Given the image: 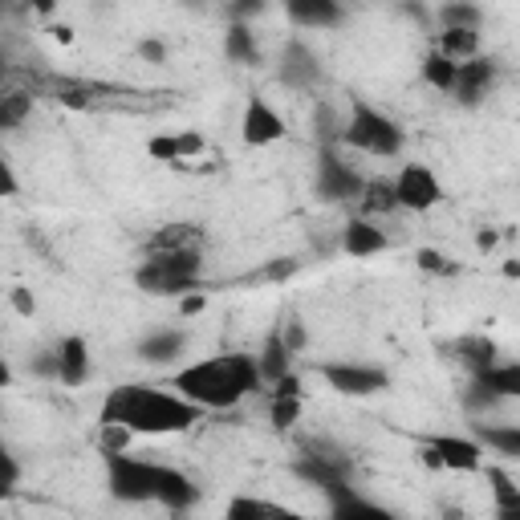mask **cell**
<instances>
[{"instance_id":"cb8c5ba5","label":"cell","mask_w":520,"mask_h":520,"mask_svg":"<svg viewBox=\"0 0 520 520\" xmlns=\"http://www.w3.org/2000/svg\"><path fill=\"white\" fill-rule=\"evenodd\" d=\"M204 232L195 224H167L147 236V252H175V248H200Z\"/></svg>"},{"instance_id":"9c48e42d","label":"cell","mask_w":520,"mask_h":520,"mask_svg":"<svg viewBox=\"0 0 520 520\" xmlns=\"http://www.w3.org/2000/svg\"><path fill=\"white\" fill-rule=\"evenodd\" d=\"M395 191H399V204H403L407 212H431V208L443 200V183H439L435 171L423 167V163H407V167L399 171V179H395Z\"/></svg>"},{"instance_id":"7a4b0ae2","label":"cell","mask_w":520,"mask_h":520,"mask_svg":"<svg viewBox=\"0 0 520 520\" xmlns=\"http://www.w3.org/2000/svg\"><path fill=\"white\" fill-rule=\"evenodd\" d=\"M265 382V374H260V358L252 354H220V358H204L195 366H183L171 386L179 390L183 399L200 403L204 411H228L236 407L244 395H252V390Z\"/></svg>"},{"instance_id":"bcb514c9","label":"cell","mask_w":520,"mask_h":520,"mask_svg":"<svg viewBox=\"0 0 520 520\" xmlns=\"http://www.w3.org/2000/svg\"><path fill=\"white\" fill-rule=\"evenodd\" d=\"M33 370H37V374H45V378H57V350H53V354H37Z\"/></svg>"},{"instance_id":"8d00e7d4","label":"cell","mask_w":520,"mask_h":520,"mask_svg":"<svg viewBox=\"0 0 520 520\" xmlns=\"http://www.w3.org/2000/svg\"><path fill=\"white\" fill-rule=\"evenodd\" d=\"M147 155L155 159V163H179V139L175 135H155L151 143H147Z\"/></svg>"},{"instance_id":"ee69618b","label":"cell","mask_w":520,"mask_h":520,"mask_svg":"<svg viewBox=\"0 0 520 520\" xmlns=\"http://www.w3.org/2000/svg\"><path fill=\"white\" fill-rule=\"evenodd\" d=\"M139 57H143V61L163 65V61H167V45H163V41H155V37H147V41H139Z\"/></svg>"},{"instance_id":"74e56055","label":"cell","mask_w":520,"mask_h":520,"mask_svg":"<svg viewBox=\"0 0 520 520\" xmlns=\"http://www.w3.org/2000/svg\"><path fill=\"white\" fill-rule=\"evenodd\" d=\"M281 338H285V346H289L293 354H301V350L309 346V334H305V321H301L297 313L281 321Z\"/></svg>"},{"instance_id":"e0dca14e","label":"cell","mask_w":520,"mask_h":520,"mask_svg":"<svg viewBox=\"0 0 520 520\" xmlns=\"http://www.w3.org/2000/svg\"><path fill=\"white\" fill-rule=\"evenodd\" d=\"M386 248H390L386 232H382L378 224H370L366 216H362V220H350L346 232H342V252H346V256L366 260V256H378V252H386Z\"/></svg>"},{"instance_id":"484cf974","label":"cell","mask_w":520,"mask_h":520,"mask_svg":"<svg viewBox=\"0 0 520 520\" xmlns=\"http://www.w3.org/2000/svg\"><path fill=\"white\" fill-rule=\"evenodd\" d=\"M183 346H187V338L179 330H155L139 342V358L143 362H171L183 354Z\"/></svg>"},{"instance_id":"7c38bea8","label":"cell","mask_w":520,"mask_h":520,"mask_svg":"<svg viewBox=\"0 0 520 520\" xmlns=\"http://www.w3.org/2000/svg\"><path fill=\"white\" fill-rule=\"evenodd\" d=\"M496 82V61L492 57H468L460 61V78H455V98H460V106H480L484 94L492 90Z\"/></svg>"},{"instance_id":"ffe728a7","label":"cell","mask_w":520,"mask_h":520,"mask_svg":"<svg viewBox=\"0 0 520 520\" xmlns=\"http://www.w3.org/2000/svg\"><path fill=\"white\" fill-rule=\"evenodd\" d=\"M472 435L508 460H520V423H472Z\"/></svg>"},{"instance_id":"60d3db41","label":"cell","mask_w":520,"mask_h":520,"mask_svg":"<svg viewBox=\"0 0 520 520\" xmlns=\"http://www.w3.org/2000/svg\"><path fill=\"white\" fill-rule=\"evenodd\" d=\"M464 403H468V411H492L500 399L492 395V390H484L480 382H472V390H468V399H464Z\"/></svg>"},{"instance_id":"44dd1931","label":"cell","mask_w":520,"mask_h":520,"mask_svg":"<svg viewBox=\"0 0 520 520\" xmlns=\"http://www.w3.org/2000/svg\"><path fill=\"white\" fill-rule=\"evenodd\" d=\"M293 358H297V354L285 346V338H281V325H277V330H269L265 350H260V374H265V382L285 378V374L293 370Z\"/></svg>"},{"instance_id":"d4e9b609","label":"cell","mask_w":520,"mask_h":520,"mask_svg":"<svg viewBox=\"0 0 520 520\" xmlns=\"http://www.w3.org/2000/svg\"><path fill=\"white\" fill-rule=\"evenodd\" d=\"M358 208H362L366 216H390V212L403 208V204H399V191H395V183H386V179H370V183L362 187V195H358Z\"/></svg>"},{"instance_id":"f907efd6","label":"cell","mask_w":520,"mask_h":520,"mask_svg":"<svg viewBox=\"0 0 520 520\" xmlns=\"http://www.w3.org/2000/svg\"><path fill=\"white\" fill-rule=\"evenodd\" d=\"M53 41H57V45H74V29H70V25H57V29H53Z\"/></svg>"},{"instance_id":"e575fe53","label":"cell","mask_w":520,"mask_h":520,"mask_svg":"<svg viewBox=\"0 0 520 520\" xmlns=\"http://www.w3.org/2000/svg\"><path fill=\"white\" fill-rule=\"evenodd\" d=\"M98 427H102V455H110V451H126L130 439H135V431L122 427V423H98Z\"/></svg>"},{"instance_id":"4fadbf2b","label":"cell","mask_w":520,"mask_h":520,"mask_svg":"<svg viewBox=\"0 0 520 520\" xmlns=\"http://www.w3.org/2000/svg\"><path fill=\"white\" fill-rule=\"evenodd\" d=\"M281 82L293 86V90H309V86L321 82V65H317V57L309 53L305 41H289L285 45V53H281Z\"/></svg>"},{"instance_id":"f546056e","label":"cell","mask_w":520,"mask_h":520,"mask_svg":"<svg viewBox=\"0 0 520 520\" xmlns=\"http://www.w3.org/2000/svg\"><path fill=\"white\" fill-rule=\"evenodd\" d=\"M439 25L443 29H480V9L472 0H447L439 9Z\"/></svg>"},{"instance_id":"c3c4849f","label":"cell","mask_w":520,"mask_h":520,"mask_svg":"<svg viewBox=\"0 0 520 520\" xmlns=\"http://www.w3.org/2000/svg\"><path fill=\"white\" fill-rule=\"evenodd\" d=\"M496 244H500V232H492V228H484V232L476 236V248H480V252H492Z\"/></svg>"},{"instance_id":"52a82bcc","label":"cell","mask_w":520,"mask_h":520,"mask_svg":"<svg viewBox=\"0 0 520 520\" xmlns=\"http://www.w3.org/2000/svg\"><path fill=\"white\" fill-rule=\"evenodd\" d=\"M362 187H366V179L350 163H342L338 151H330V147L321 151V159H317V195L321 200L346 204V200H358Z\"/></svg>"},{"instance_id":"d6a6232c","label":"cell","mask_w":520,"mask_h":520,"mask_svg":"<svg viewBox=\"0 0 520 520\" xmlns=\"http://www.w3.org/2000/svg\"><path fill=\"white\" fill-rule=\"evenodd\" d=\"M297 419H301V395H277L273 399V427L289 431Z\"/></svg>"},{"instance_id":"d6986e66","label":"cell","mask_w":520,"mask_h":520,"mask_svg":"<svg viewBox=\"0 0 520 520\" xmlns=\"http://www.w3.org/2000/svg\"><path fill=\"white\" fill-rule=\"evenodd\" d=\"M472 382H480L484 390L504 403V399H520V362H492L488 370L472 374Z\"/></svg>"},{"instance_id":"d590c367","label":"cell","mask_w":520,"mask_h":520,"mask_svg":"<svg viewBox=\"0 0 520 520\" xmlns=\"http://www.w3.org/2000/svg\"><path fill=\"white\" fill-rule=\"evenodd\" d=\"M297 273V260H289V256H277V260H269L265 269H256L248 281H289Z\"/></svg>"},{"instance_id":"30bf717a","label":"cell","mask_w":520,"mask_h":520,"mask_svg":"<svg viewBox=\"0 0 520 520\" xmlns=\"http://www.w3.org/2000/svg\"><path fill=\"white\" fill-rule=\"evenodd\" d=\"M293 476H301V480H309L313 488H321V492H330V488H338V484H350V464L342 460V455H334V451H305L301 460L293 464Z\"/></svg>"},{"instance_id":"83f0119b","label":"cell","mask_w":520,"mask_h":520,"mask_svg":"<svg viewBox=\"0 0 520 520\" xmlns=\"http://www.w3.org/2000/svg\"><path fill=\"white\" fill-rule=\"evenodd\" d=\"M224 53H228L232 61H240V65H256V61H260V53H256V37H252L248 21H232V25H228Z\"/></svg>"},{"instance_id":"7bdbcfd3","label":"cell","mask_w":520,"mask_h":520,"mask_svg":"<svg viewBox=\"0 0 520 520\" xmlns=\"http://www.w3.org/2000/svg\"><path fill=\"white\" fill-rule=\"evenodd\" d=\"M204 309H208V297H204L200 289L183 293V301H179V313H183V317H195V313H204Z\"/></svg>"},{"instance_id":"f35d334b","label":"cell","mask_w":520,"mask_h":520,"mask_svg":"<svg viewBox=\"0 0 520 520\" xmlns=\"http://www.w3.org/2000/svg\"><path fill=\"white\" fill-rule=\"evenodd\" d=\"M175 139H179V163L175 167H183L187 159H195L204 151V135H195V130H183V135H175Z\"/></svg>"},{"instance_id":"7dc6e473","label":"cell","mask_w":520,"mask_h":520,"mask_svg":"<svg viewBox=\"0 0 520 520\" xmlns=\"http://www.w3.org/2000/svg\"><path fill=\"white\" fill-rule=\"evenodd\" d=\"M0 175H5V195H17V191H21V183H17V171H13V163H9V159L0 163Z\"/></svg>"},{"instance_id":"f1b7e54d","label":"cell","mask_w":520,"mask_h":520,"mask_svg":"<svg viewBox=\"0 0 520 520\" xmlns=\"http://www.w3.org/2000/svg\"><path fill=\"white\" fill-rule=\"evenodd\" d=\"M325 496H330V512H334V516H378V512H382L378 504L362 500L350 484H338V488H330Z\"/></svg>"},{"instance_id":"4dcf8cb0","label":"cell","mask_w":520,"mask_h":520,"mask_svg":"<svg viewBox=\"0 0 520 520\" xmlns=\"http://www.w3.org/2000/svg\"><path fill=\"white\" fill-rule=\"evenodd\" d=\"M29 110H33V94L29 90H9L5 98H0V126L5 130L21 126L29 118Z\"/></svg>"},{"instance_id":"8fae6325","label":"cell","mask_w":520,"mask_h":520,"mask_svg":"<svg viewBox=\"0 0 520 520\" xmlns=\"http://www.w3.org/2000/svg\"><path fill=\"white\" fill-rule=\"evenodd\" d=\"M427 447L439 451L443 472H480L484 468V443L468 435H427Z\"/></svg>"},{"instance_id":"2e32d148","label":"cell","mask_w":520,"mask_h":520,"mask_svg":"<svg viewBox=\"0 0 520 520\" xmlns=\"http://www.w3.org/2000/svg\"><path fill=\"white\" fill-rule=\"evenodd\" d=\"M86 378H90V346H86V338L70 334L57 346V382L82 386Z\"/></svg>"},{"instance_id":"ab89813d","label":"cell","mask_w":520,"mask_h":520,"mask_svg":"<svg viewBox=\"0 0 520 520\" xmlns=\"http://www.w3.org/2000/svg\"><path fill=\"white\" fill-rule=\"evenodd\" d=\"M265 13V0H232L228 5V21H252Z\"/></svg>"},{"instance_id":"ba28073f","label":"cell","mask_w":520,"mask_h":520,"mask_svg":"<svg viewBox=\"0 0 520 520\" xmlns=\"http://www.w3.org/2000/svg\"><path fill=\"white\" fill-rule=\"evenodd\" d=\"M289 135V126H285V118L260 98V94H252L248 102H244V118H240V139L248 143V147H273V143H281Z\"/></svg>"},{"instance_id":"ac0fdd59","label":"cell","mask_w":520,"mask_h":520,"mask_svg":"<svg viewBox=\"0 0 520 520\" xmlns=\"http://www.w3.org/2000/svg\"><path fill=\"white\" fill-rule=\"evenodd\" d=\"M451 354L460 358V366H468L472 374H480V370H488L492 362H500V350H496V342H492L488 334H464V338H455Z\"/></svg>"},{"instance_id":"603a6c76","label":"cell","mask_w":520,"mask_h":520,"mask_svg":"<svg viewBox=\"0 0 520 520\" xmlns=\"http://www.w3.org/2000/svg\"><path fill=\"white\" fill-rule=\"evenodd\" d=\"M484 476H488V488H492L496 516H504V520L520 516V488H516V480L504 468H484Z\"/></svg>"},{"instance_id":"3957f363","label":"cell","mask_w":520,"mask_h":520,"mask_svg":"<svg viewBox=\"0 0 520 520\" xmlns=\"http://www.w3.org/2000/svg\"><path fill=\"white\" fill-rule=\"evenodd\" d=\"M200 248H175V252H147V260L135 269V285L155 297H175L200 289Z\"/></svg>"},{"instance_id":"1f68e13d","label":"cell","mask_w":520,"mask_h":520,"mask_svg":"<svg viewBox=\"0 0 520 520\" xmlns=\"http://www.w3.org/2000/svg\"><path fill=\"white\" fill-rule=\"evenodd\" d=\"M244 516H285V508L265 504V500H248V496H240V500L228 504V520H244Z\"/></svg>"},{"instance_id":"816d5d0a","label":"cell","mask_w":520,"mask_h":520,"mask_svg":"<svg viewBox=\"0 0 520 520\" xmlns=\"http://www.w3.org/2000/svg\"><path fill=\"white\" fill-rule=\"evenodd\" d=\"M504 277H512V281L520 277V260H504Z\"/></svg>"},{"instance_id":"9a60e30c","label":"cell","mask_w":520,"mask_h":520,"mask_svg":"<svg viewBox=\"0 0 520 520\" xmlns=\"http://www.w3.org/2000/svg\"><path fill=\"white\" fill-rule=\"evenodd\" d=\"M155 500L171 512H187L195 500H200V488H195L179 468H167L159 464V484H155Z\"/></svg>"},{"instance_id":"681fc988","label":"cell","mask_w":520,"mask_h":520,"mask_svg":"<svg viewBox=\"0 0 520 520\" xmlns=\"http://www.w3.org/2000/svg\"><path fill=\"white\" fill-rule=\"evenodd\" d=\"M25 5H29L37 17H49V13L57 9V0H25Z\"/></svg>"},{"instance_id":"5b68a950","label":"cell","mask_w":520,"mask_h":520,"mask_svg":"<svg viewBox=\"0 0 520 520\" xmlns=\"http://www.w3.org/2000/svg\"><path fill=\"white\" fill-rule=\"evenodd\" d=\"M102 460H106V484H110L114 500H122V504H147V500H155L159 464L139 460V455H130V451H110V455H102Z\"/></svg>"},{"instance_id":"8992f818","label":"cell","mask_w":520,"mask_h":520,"mask_svg":"<svg viewBox=\"0 0 520 520\" xmlns=\"http://www.w3.org/2000/svg\"><path fill=\"white\" fill-rule=\"evenodd\" d=\"M321 378L330 382L338 395L346 399H370L378 390L390 386V374L378 370V366H362V362H325L321 366Z\"/></svg>"},{"instance_id":"277c9868","label":"cell","mask_w":520,"mask_h":520,"mask_svg":"<svg viewBox=\"0 0 520 520\" xmlns=\"http://www.w3.org/2000/svg\"><path fill=\"white\" fill-rule=\"evenodd\" d=\"M342 143L350 151H366V155H378V159H395L403 151L407 135H403V126L395 118H386L370 102H354L350 122L342 126Z\"/></svg>"},{"instance_id":"b9f144b4","label":"cell","mask_w":520,"mask_h":520,"mask_svg":"<svg viewBox=\"0 0 520 520\" xmlns=\"http://www.w3.org/2000/svg\"><path fill=\"white\" fill-rule=\"evenodd\" d=\"M9 301H13V309H17L21 317H33V313H37V301H33V293H29L25 285H17V289L9 293Z\"/></svg>"},{"instance_id":"7402d4cb","label":"cell","mask_w":520,"mask_h":520,"mask_svg":"<svg viewBox=\"0 0 520 520\" xmlns=\"http://www.w3.org/2000/svg\"><path fill=\"white\" fill-rule=\"evenodd\" d=\"M455 78H460V61H455V57H447V53H439V49H431V53L423 57V82H427L431 90L455 94Z\"/></svg>"},{"instance_id":"f6af8a7d","label":"cell","mask_w":520,"mask_h":520,"mask_svg":"<svg viewBox=\"0 0 520 520\" xmlns=\"http://www.w3.org/2000/svg\"><path fill=\"white\" fill-rule=\"evenodd\" d=\"M17 480H21V468H17V460H13V455L5 451V488H0V492H5V496H13V492H17Z\"/></svg>"},{"instance_id":"4316f807","label":"cell","mask_w":520,"mask_h":520,"mask_svg":"<svg viewBox=\"0 0 520 520\" xmlns=\"http://www.w3.org/2000/svg\"><path fill=\"white\" fill-rule=\"evenodd\" d=\"M435 49L447 53V57H455V61H468V57L480 53V33L476 29H443L439 41H435Z\"/></svg>"},{"instance_id":"5bb4252c","label":"cell","mask_w":520,"mask_h":520,"mask_svg":"<svg viewBox=\"0 0 520 520\" xmlns=\"http://www.w3.org/2000/svg\"><path fill=\"white\" fill-rule=\"evenodd\" d=\"M285 13L301 29H334L342 25V0H285Z\"/></svg>"},{"instance_id":"836d02e7","label":"cell","mask_w":520,"mask_h":520,"mask_svg":"<svg viewBox=\"0 0 520 520\" xmlns=\"http://www.w3.org/2000/svg\"><path fill=\"white\" fill-rule=\"evenodd\" d=\"M415 260H419L423 273H435V277H455V273H460V265H451V260L443 252H435V248H419Z\"/></svg>"},{"instance_id":"6da1fadb","label":"cell","mask_w":520,"mask_h":520,"mask_svg":"<svg viewBox=\"0 0 520 520\" xmlns=\"http://www.w3.org/2000/svg\"><path fill=\"white\" fill-rule=\"evenodd\" d=\"M204 415L200 403L163 386H114L102 403V423H122L135 435H179Z\"/></svg>"}]
</instances>
